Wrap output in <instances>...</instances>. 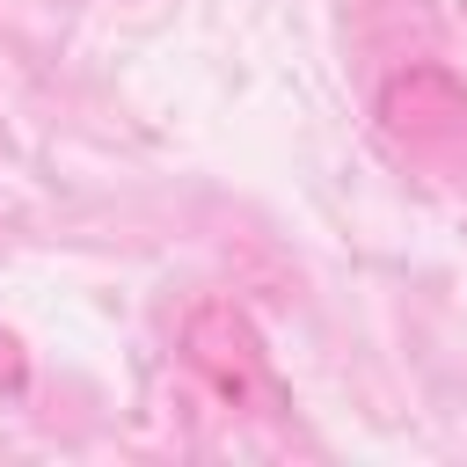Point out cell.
I'll return each instance as SVG.
<instances>
[{
    "mask_svg": "<svg viewBox=\"0 0 467 467\" xmlns=\"http://www.w3.org/2000/svg\"><path fill=\"white\" fill-rule=\"evenodd\" d=\"M182 365H190L234 416H263V423H285V416H292V387L277 379L263 328L248 321V306H234V299H219V292L182 314Z\"/></svg>",
    "mask_w": 467,
    "mask_h": 467,
    "instance_id": "obj_1",
    "label": "cell"
},
{
    "mask_svg": "<svg viewBox=\"0 0 467 467\" xmlns=\"http://www.w3.org/2000/svg\"><path fill=\"white\" fill-rule=\"evenodd\" d=\"M379 124H387L394 139H445V131L467 124V80H460L452 66H438V58H416V66L387 73V88H379Z\"/></svg>",
    "mask_w": 467,
    "mask_h": 467,
    "instance_id": "obj_2",
    "label": "cell"
},
{
    "mask_svg": "<svg viewBox=\"0 0 467 467\" xmlns=\"http://www.w3.org/2000/svg\"><path fill=\"white\" fill-rule=\"evenodd\" d=\"M29 387V350L15 328H0V394H22Z\"/></svg>",
    "mask_w": 467,
    "mask_h": 467,
    "instance_id": "obj_3",
    "label": "cell"
}]
</instances>
